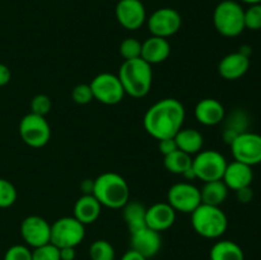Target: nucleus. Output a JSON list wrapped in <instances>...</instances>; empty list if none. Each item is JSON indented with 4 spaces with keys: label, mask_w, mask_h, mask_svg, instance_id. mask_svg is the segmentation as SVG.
Returning a JSON list of instances; mask_svg holds the SVG:
<instances>
[{
    "label": "nucleus",
    "mask_w": 261,
    "mask_h": 260,
    "mask_svg": "<svg viewBox=\"0 0 261 260\" xmlns=\"http://www.w3.org/2000/svg\"><path fill=\"white\" fill-rule=\"evenodd\" d=\"M185 107L176 98H163L147 110L143 120L144 129L157 140L173 138L182 129Z\"/></svg>",
    "instance_id": "obj_1"
},
{
    "label": "nucleus",
    "mask_w": 261,
    "mask_h": 260,
    "mask_svg": "<svg viewBox=\"0 0 261 260\" xmlns=\"http://www.w3.org/2000/svg\"><path fill=\"white\" fill-rule=\"evenodd\" d=\"M117 76L121 82L125 94H129L133 98L145 97L152 88V65H149L142 58L124 60Z\"/></svg>",
    "instance_id": "obj_2"
},
{
    "label": "nucleus",
    "mask_w": 261,
    "mask_h": 260,
    "mask_svg": "<svg viewBox=\"0 0 261 260\" xmlns=\"http://www.w3.org/2000/svg\"><path fill=\"white\" fill-rule=\"evenodd\" d=\"M92 195L102 206L110 209L124 208L125 204L129 201V185L119 173L103 172L93 180Z\"/></svg>",
    "instance_id": "obj_3"
},
{
    "label": "nucleus",
    "mask_w": 261,
    "mask_h": 260,
    "mask_svg": "<svg viewBox=\"0 0 261 260\" xmlns=\"http://www.w3.org/2000/svg\"><path fill=\"white\" fill-rule=\"evenodd\" d=\"M191 226L204 239H219L228 227V219L221 206L201 203L191 213Z\"/></svg>",
    "instance_id": "obj_4"
},
{
    "label": "nucleus",
    "mask_w": 261,
    "mask_h": 260,
    "mask_svg": "<svg viewBox=\"0 0 261 260\" xmlns=\"http://www.w3.org/2000/svg\"><path fill=\"white\" fill-rule=\"evenodd\" d=\"M213 23L224 37H237L245 31V9L234 0H223L214 9Z\"/></svg>",
    "instance_id": "obj_5"
},
{
    "label": "nucleus",
    "mask_w": 261,
    "mask_h": 260,
    "mask_svg": "<svg viewBox=\"0 0 261 260\" xmlns=\"http://www.w3.org/2000/svg\"><path fill=\"white\" fill-rule=\"evenodd\" d=\"M227 165L228 163L224 155L218 150H200L196 153L195 158H193L191 170L195 178L208 183V181L222 180Z\"/></svg>",
    "instance_id": "obj_6"
},
{
    "label": "nucleus",
    "mask_w": 261,
    "mask_h": 260,
    "mask_svg": "<svg viewBox=\"0 0 261 260\" xmlns=\"http://www.w3.org/2000/svg\"><path fill=\"white\" fill-rule=\"evenodd\" d=\"M86 236V226L74 217H63L51 224L50 242L61 247H76Z\"/></svg>",
    "instance_id": "obj_7"
},
{
    "label": "nucleus",
    "mask_w": 261,
    "mask_h": 260,
    "mask_svg": "<svg viewBox=\"0 0 261 260\" xmlns=\"http://www.w3.org/2000/svg\"><path fill=\"white\" fill-rule=\"evenodd\" d=\"M19 135L32 148H42L51 138V127L45 116L30 112L19 122Z\"/></svg>",
    "instance_id": "obj_8"
},
{
    "label": "nucleus",
    "mask_w": 261,
    "mask_h": 260,
    "mask_svg": "<svg viewBox=\"0 0 261 260\" xmlns=\"http://www.w3.org/2000/svg\"><path fill=\"white\" fill-rule=\"evenodd\" d=\"M234 161L249 166L261 163V135L252 132H242L229 143Z\"/></svg>",
    "instance_id": "obj_9"
},
{
    "label": "nucleus",
    "mask_w": 261,
    "mask_h": 260,
    "mask_svg": "<svg viewBox=\"0 0 261 260\" xmlns=\"http://www.w3.org/2000/svg\"><path fill=\"white\" fill-rule=\"evenodd\" d=\"M93 98L103 105H117L122 101L125 91L119 76L111 73H101L89 83Z\"/></svg>",
    "instance_id": "obj_10"
},
{
    "label": "nucleus",
    "mask_w": 261,
    "mask_h": 260,
    "mask_svg": "<svg viewBox=\"0 0 261 260\" xmlns=\"http://www.w3.org/2000/svg\"><path fill=\"white\" fill-rule=\"evenodd\" d=\"M167 203L175 212L191 214L201 204L200 189L191 183L175 184L168 189Z\"/></svg>",
    "instance_id": "obj_11"
},
{
    "label": "nucleus",
    "mask_w": 261,
    "mask_h": 260,
    "mask_svg": "<svg viewBox=\"0 0 261 260\" xmlns=\"http://www.w3.org/2000/svg\"><path fill=\"white\" fill-rule=\"evenodd\" d=\"M147 24L152 36L168 38L180 31L182 18L176 9L161 8L150 14L147 19Z\"/></svg>",
    "instance_id": "obj_12"
},
{
    "label": "nucleus",
    "mask_w": 261,
    "mask_h": 260,
    "mask_svg": "<svg viewBox=\"0 0 261 260\" xmlns=\"http://www.w3.org/2000/svg\"><path fill=\"white\" fill-rule=\"evenodd\" d=\"M115 15L120 25L127 31H137L147 20V12L140 0H119Z\"/></svg>",
    "instance_id": "obj_13"
},
{
    "label": "nucleus",
    "mask_w": 261,
    "mask_h": 260,
    "mask_svg": "<svg viewBox=\"0 0 261 260\" xmlns=\"http://www.w3.org/2000/svg\"><path fill=\"white\" fill-rule=\"evenodd\" d=\"M20 235L25 244L35 249L50 242L51 224L40 216H28L20 223Z\"/></svg>",
    "instance_id": "obj_14"
},
{
    "label": "nucleus",
    "mask_w": 261,
    "mask_h": 260,
    "mask_svg": "<svg viewBox=\"0 0 261 260\" xmlns=\"http://www.w3.org/2000/svg\"><path fill=\"white\" fill-rule=\"evenodd\" d=\"M130 249L139 252L140 255L149 259L155 256L162 246V239H161L160 232L144 227V228L135 231L130 233Z\"/></svg>",
    "instance_id": "obj_15"
},
{
    "label": "nucleus",
    "mask_w": 261,
    "mask_h": 260,
    "mask_svg": "<svg viewBox=\"0 0 261 260\" xmlns=\"http://www.w3.org/2000/svg\"><path fill=\"white\" fill-rule=\"evenodd\" d=\"M176 221V212L170 204L166 203H155L147 208L145 212V223L147 227L154 229L157 232L166 231L171 228Z\"/></svg>",
    "instance_id": "obj_16"
},
{
    "label": "nucleus",
    "mask_w": 261,
    "mask_h": 260,
    "mask_svg": "<svg viewBox=\"0 0 261 260\" xmlns=\"http://www.w3.org/2000/svg\"><path fill=\"white\" fill-rule=\"evenodd\" d=\"M250 59L242 51L224 56L218 64V73L226 81H237L249 71Z\"/></svg>",
    "instance_id": "obj_17"
},
{
    "label": "nucleus",
    "mask_w": 261,
    "mask_h": 260,
    "mask_svg": "<svg viewBox=\"0 0 261 260\" xmlns=\"http://www.w3.org/2000/svg\"><path fill=\"white\" fill-rule=\"evenodd\" d=\"M222 180L226 184L227 188L234 191L249 188L251 185L252 180H254L252 167L242 162H239V161H233L232 163L227 165Z\"/></svg>",
    "instance_id": "obj_18"
},
{
    "label": "nucleus",
    "mask_w": 261,
    "mask_h": 260,
    "mask_svg": "<svg viewBox=\"0 0 261 260\" xmlns=\"http://www.w3.org/2000/svg\"><path fill=\"white\" fill-rule=\"evenodd\" d=\"M196 120L205 126H214L221 124L226 116L224 106L216 98H203L195 106Z\"/></svg>",
    "instance_id": "obj_19"
},
{
    "label": "nucleus",
    "mask_w": 261,
    "mask_h": 260,
    "mask_svg": "<svg viewBox=\"0 0 261 260\" xmlns=\"http://www.w3.org/2000/svg\"><path fill=\"white\" fill-rule=\"evenodd\" d=\"M171 54V45L167 38L150 36L142 42V55L140 58L147 61L149 65L163 63Z\"/></svg>",
    "instance_id": "obj_20"
},
{
    "label": "nucleus",
    "mask_w": 261,
    "mask_h": 260,
    "mask_svg": "<svg viewBox=\"0 0 261 260\" xmlns=\"http://www.w3.org/2000/svg\"><path fill=\"white\" fill-rule=\"evenodd\" d=\"M102 205L92 194H84L74 204V218L78 219L81 223L86 224L94 223L101 214Z\"/></svg>",
    "instance_id": "obj_21"
},
{
    "label": "nucleus",
    "mask_w": 261,
    "mask_h": 260,
    "mask_svg": "<svg viewBox=\"0 0 261 260\" xmlns=\"http://www.w3.org/2000/svg\"><path fill=\"white\" fill-rule=\"evenodd\" d=\"M173 138H175L178 149L190 155L200 152L204 145L203 135L196 129H190V127L184 129L182 127L181 130H178V133Z\"/></svg>",
    "instance_id": "obj_22"
},
{
    "label": "nucleus",
    "mask_w": 261,
    "mask_h": 260,
    "mask_svg": "<svg viewBox=\"0 0 261 260\" xmlns=\"http://www.w3.org/2000/svg\"><path fill=\"white\" fill-rule=\"evenodd\" d=\"M228 190L229 189L227 188L223 180L204 183V186L200 189L201 203L213 206H221L228 196Z\"/></svg>",
    "instance_id": "obj_23"
},
{
    "label": "nucleus",
    "mask_w": 261,
    "mask_h": 260,
    "mask_svg": "<svg viewBox=\"0 0 261 260\" xmlns=\"http://www.w3.org/2000/svg\"><path fill=\"white\" fill-rule=\"evenodd\" d=\"M211 260H245L244 250L231 240H221L211 249Z\"/></svg>",
    "instance_id": "obj_24"
},
{
    "label": "nucleus",
    "mask_w": 261,
    "mask_h": 260,
    "mask_svg": "<svg viewBox=\"0 0 261 260\" xmlns=\"http://www.w3.org/2000/svg\"><path fill=\"white\" fill-rule=\"evenodd\" d=\"M145 208L143 204L138 201H127L124 205V221L129 228L130 233L147 227L145 223Z\"/></svg>",
    "instance_id": "obj_25"
},
{
    "label": "nucleus",
    "mask_w": 261,
    "mask_h": 260,
    "mask_svg": "<svg viewBox=\"0 0 261 260\" xmlns=\"http://www.w3.org/2000/svg\"><path fill=\"white\" fill-rule=\"evenodd\" d=\"M163 165L165 168L171 173L182 176L186 171H189L193 165V157L188 153L182 152L180 149L173 150L170 154L165 155L163 158Z\"/></svg>",
    "instance_id": "obj_26"
},
{
    "label": "nucleus",
    "mask_w": 261,
    "mask_h": 260,
    "mask_svg": "<svg viewBox=\"0 0 261 260\" xmlns=\"http://www.w3.org/2000/svg\"><path fill=\"white\" fill-rule=\"evenodd\" d=\"M91 260H115V249L107 240H96L89 246Z\"/></svg>",
    "instance_id": "obj_27"
},
{
    "label": "nucleus",
    "mask_w": 261,
    "mask_h": 260,
    "mask_svg": "<svg viewBox=\"0 0 261 260\" xmlns=\"http://www.w3.org/2000/svg\"><path fill=\"white\" fill-rule=\"evenodd\" d=\"M17 189L7 178L0 177V208H9L17 200Z\"/></svg>",
    "instance_id": "obj_28"
},
{
    "label": "nucleus",
    "mask_w": 261,
    "mask_h": 260,
    "mask_svg": "<svg viewBox=\"0 0 261 260\" xmlns=\"http://www.w3.org/2000/svg\"><path fill=\"white\" fill-rule=\"evenodd\" d=\"M120 55L124 60H133L142 55V42L134 37H127L120 43Z\"/></svg>",
    "instance_id": "obj_29"
},
{
    "label": "nucleus",
    "mask_w": 261,
    "mask_h": 260,
    "mask_svg": "<svg viewBox=\"0 0 261 260\" xmlns=\"http://www.w3.org/2000/svg\"><path fill=\"white\" fill-rule=\"evenodd\" d=\"M245 30H261V3L249 5V8L245 9Z\"/></svg>",
    "instance_id": "obj_30"
},
{
    "label": "nucleus",
    "mask_w": 261,
    "mask_h": 260,
    "mask_svg": "<svg viewBox=\"0 0 261 260\" xmlns=\"http://www.w3.org/2000/svg\"><path fill=\"white\" fill-rule=\"evenodd\" d=\"M32 260H60V250L58 246L48 242L42 246L35 247L32 251Z\"/></svg>",
    "instance_id": "obj_31"
},
{
    "label": "nucleus",
    "mask_w": 261,
    "mask_h": 260,
    "mask_svg": "<svg viewBox=\"0 0 261 260\" xmlns=\"http://www.w3.org/2000/svg\"><path fill=\"white\" fill-rule=\"evenodd\" d=\"M51 110V99L46 94H36L31 101V112L40 116H46Z\"/></svg>",
    "instance_id": "obj_32"
},
{
    "label": "nucleus",
    "mask_w": 261,
    "mask_h": 260,
    "mask_svg": "<svg viewBox=\"0 0 261 260\" xmlns=\"http://www.w3.org/2000/svg\"><path fill=\"white\" fill-rule=\"evenodd\" d=\"M71 98L76 105H87L92 101L93 98V93L89 84L81 83L75 86L71 91Z\"/></svg>",
    "instance_id": "obj_33"
},
{
    "label": "nucleus",
    "mask_w": 261,
    "mask_h": 260,
    "mask_svg": "<svg viewBox=\"0 0 261 260\" xmlns=\"http://www.w3.org/2000/svg\"><path fill=\"white\" fill-rule=\"evenodd\" d=\"M3 260H32V251L25 245H13L5 251Z\"/></svg>",
    "instance_id": "obj_34"
},
{
    "label": "nucleus",
    "mask_w": 261,
    "mask_h": 260,
    "mask_svg": "<svg viewBox=\"0 0 261 260\" xmlns=\"http://www.w3.org/2000/svg\"><path fill=\"white\" fill-rule=\"evenodd\" d=\"M158 149L162 153L163 157L170 154V153H172L173 150L178 149L177 144H176L175 142V138H167V139L158 140Z\"/></svg>",
    "instance_id": "obj_35"
},
{
    "label": "nucleus",
    "mask_w": 261,
    "mask_h": 260,
    "mask_svg": "<svg viewBox=\"0 0 261 260\" xmlns=\"http://www.w3.org/2000/svg\"><path fill=\"white\" fill-rule=\"evenodd\" d=\"M12 78V73H10V69L8 68L5 64L0 63V87L7 86L10 82Z\"/></svg>",
    "instance_id": "obj_36"
},
{
    "label": "nucleus",
    "mask_w": 261,
    "mask_h": 260,
    "mask_svg": "<svg viewBox=\"0 0 261 260\" xmlns=\"http://www.w3.org/2000/svg\"><path fill=\"white\" fill-rule=\"evenodd\" d=\"M60 250V260H74L76 256L75 247H61Z\"/></svg>",
    "instance_id": "obj_37"
},
{
    "label": "nucleus",
    "mask_w": 261,
    "mask_h": 260,
    "mask_svg": "<svg viewBox=\"0 0 261 260\" xmlns=\"http://www.w3.org/2000/svg\"><path fill=\"white\" fill-rule=\"evenodd\" d=\"M237 193V198H239V200L241 201V203H249L250 200L252 199V191L251 189L249 188H245V189H241V190L236 191Z\"/></svg>",
    "instance_id": "obj_38"
},
{
    "label": "nucleus",
    "mask_w": 261,
    "mask_h": 260,
    "mask_svg": "<svg viewBox=\"0 0 261 260\" xmlns=\"http://www.w3.org/2000/svg\"><path fill=\"white\" fill-rule=\"evenodd\" d=\"M120 260H148V259H145V257L143 256V255H140L139 252H137V251H134V250L130 249V250H127L124 255H122L121 259Z\"/></svg>",
    "instance_id": "obj_39"
},
{
    "label": "nucleus",
    "mask_w": 261,
    "mask_h": 260,
    "mask_svg": "<svg viewBox=\"0 0 261 260\" xmlns=\"http://www.w3.org/2000/svg\"><path fill=\"white\" fill-rule=\"evenodd\" d=\"M241 2L246 3V4L251 5V4H259V3H261V0H241Z\"/></svg>",
    "instance_id": "obj_40"
}]
</instances>
